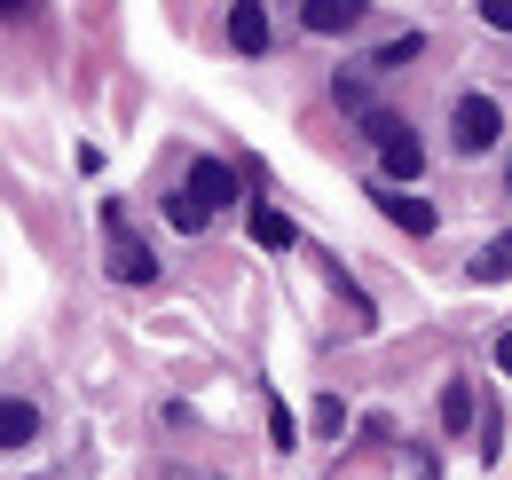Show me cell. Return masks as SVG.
Instances as JSON below:
<instances>
[{
    "instance_id": "cell-1",
    "label": "cell",
    "mask_w": 512,
    "mask_h": 480,
    "mask_svg": "<svg viewBox=\"0 0 512 480\" xmlns=\"http://www.w3.org/2000/svg\"><path fill=\"white\" fill-rule=\"evenodd\" d=\"M363 134L379 142V166H386V181H418V166H426V142H418L410 126L394 119V111H363Z\"/></svg>"
},
{
    "instance_id": "cell-5",
    "label": "cell",
    "mask_w": 512,
    "mask_h": 480,
    "mask_svg": "<svg viewBox=\"0 0 512 480\" xmlns=\"http://www.w3.org/2000/svg\"><path fill=\"white\" fill-rule=\"evenodd\" d=\"M300 24H308V32H355V24H363V0H308Z\"/></svg>"
},
{
    "instance_id": "cell-4",
    "label": "cell",
    "mask_w": 512,
    "mask_h": 480,
    "mask_svg": "<svg viewBox=\"0 0 512 480\" xmlns=\"http://www.w3.org/2000/svg\"><path fill=\"white\" fill-rule=\"evenodd\" d=\"M371 197H379V213H386V221H402L410 237H426V229H434V205H426V197H402L394 181H386V189H371Z\"/></svg>"
},
{
    "instance_id": "cell-8",
    "label": "cell",
    "mask_w": 512,
    "mask_h": 480,
    "mask_svg": "<svg viewBox=\"0 0 512 480\" xmlns=\"http://www.w3.org/2000/svg\"><path fill=\"white\" fill-rule=\"evenodd\" d=\"M32 433H40V410H32L24 394H8V410H0V441H8V449H24Z\"/></svg>"
},
{
    "instance_id": "cell-6",
    "label": "cell",
    "mask_w": 512,
    "mask_h": 480,
    "mask_svg": "<svg viewBox=\"0 0 512 480\" xmlns=\"http://www.w3.org/2000/svg\"><path fill=\"white\" fill-rule=\"evenodd\" d=\"M229 40H237L245 56L268 48V8H260V0H237V8H229Z\"/></svg>"
},
{
    "instance_id": "cell-10",
    "label": "cell",
    "mask_w": 512,
    "mask_h": 480,
    "mask_svg": "<svg viewBox=\"0 0 512 480\" xmlns=\"http://www.w3.org/2000/svg\"><path fill=\"white\" fill-rule=\"evenodd\" d=\"M505 276H512V229L489 252H473V284H505Z\"/></svg>"
},
{
    "instance_id": "cell-12",
    "label": "cell",
    "mask_w": 512,
    "mask_h": 480,
    "mask_svg": "<svg viewBox=\"0 0 512 480\" xmlns=\"http://www.w3.org/2000/svg\"><path fill=\"white\" fill-rule=\"evenodd\" d=\"M253 237H260V244H276V252H284V244H292V221H284L276 205H260V213H253Z\"/></svg>"
},
{
    "instance_id": "cell-17",
    "label": "cell",
    "mask_w": 512,
    "mask_h": 480,
    "mask_svg": "<svg viewBox=\"0 0 512 480\" xmlns=\"http://www.w3.org/2000/svg\"><path fill=\"white\" fill-rule=\"evenodd\" d=\"M505 189H512V158H505Z\"/></svg>"
},
{
    "instance_id": "cell-16",
    "label": "cell",
    "mask_w": 512,
    "mask_h": 480,
    "mask_svg": "<svg viewBox=\"0 0 512 480\" xmlns=\"http://www.w3.org/2000/svg\"><path fill=\"white\" fill-rule=\"evenodd\" d=\"M497 362H505V378H512V331H505V339H497Z\"/></svg>"
},
{
    "instance_id": "cell-7",
    "label": "cell",
    "mask_w": 512,
    "mask_h": 480,
    "mask_svg": "<svg viewBox=\"0 0 512 480\" xmlns=\"http://www.w3.org/2000/svg\"><path fill=\"white\" fill-rule=\"evenodd\" d=\"M190 189L205 197V205H229V197H237V174H229V166H213V158H197V166H190Z\"/></svg>"
},
{
    "instance_id": "cell-2",
    "label": "cell",
    "mask_w": 512,
    "mask_h": 480,
    "mask_svg": "<svg viewBox=\"0 0 512 480\" xmlns=\"http://www.w3.org/2000/svg\"><path fill=\"white\" fill-rule=\"evenodd\" d=\"M497 134H505V111H497V95H465V103H457V119H449V142H457L465 158L497 150Z\"/></svg>"
},
{
    "instance_id": "cell-13",
    "label": "cell",
    "mask_w": 512,
    "mask_h": 480,
    "mask_svg": "<svg viewBox=\"0 0 512 480\" xmlns=\"http://www.w3.org/2000/svg\"><path fill=\"white\" fill-rule=\"evenodd\" d=\"M418 48H426V40L410 32V40H386V48H379L371 63H379V71H410V63H418Z\"/></svg>"
},
{
    "instance_id": "cell-14",
    "label": "cell",
    "mask_w": 512,
    "mask_h": 480,
    "mask_svg": "<svg viewBox=\"0 0 512 480\" xmlns=\"http://www.w3.org/2000/svg\"><path fill=\"white\" fill-rule=\"evenodd\" d=\"M268 433H276V449H292V441H300V418H292V410L276 402V418H268Z\"/></svg>"
},
{
    "instance_id": "cell-9",
    "label": "cell",
    "mask_w": 512,
    "mask_h": 480,
    "mask_svg": "<svg viewBox=\"0 0 512 480\" xmlns=\"http://www.w3.org/2000/svg\"><path fill=\"white\" fill-rule=\"evenodd\" d=\"M166 221H174V229L190 237V229H205V221H213V205H205L197 189H174V197H166Z\"/></svg>"
},
{
    "instance_id": "cell-11",
    "label": "cell",
    "mask_w": 512,
    "mask_h": 480,
    "mask_svg": "<svg viewBox=\"0 0 512 480\" xmlns=\"http://www.w3.org/2000/svg\"><path fill=\"white\" fill-rule=\"evenodd\" d=\"M442 425H449V433L473 425V386H465V378H449V386H442Z\"/></svg>"
},
{
    "instance_id": "cell-15",
    "label": "cell",
    "mask_w": 512,
    "mask_h": 480,
    "mask_svg": "<svg viewBox=\"0 0 512 480\" xmlns=\"http://www.w3.org/2000/svg\"><path fill=\"white\" fill-rule=\"evenodd\" d=\"M481 24H489V32H512V0H489V8H481Z\"/></svg>"
},
{
    "instance_id": "cell-3",
    "label": "cell",
    "mask_w": 512,
    "mask_h": 480,
    "mask_svg": "<svg viewBox=\"0 0 512 480\" xmlns=\"http://www.w3.org/2000/svg\"><path fill=\"white\" fill-rule=\"evenodd\" d=\"M103 229H111V276H119V284H150L158 260H150L142 237H127V213H119V205H103Z\"/></svg>"
}]
</instances>
